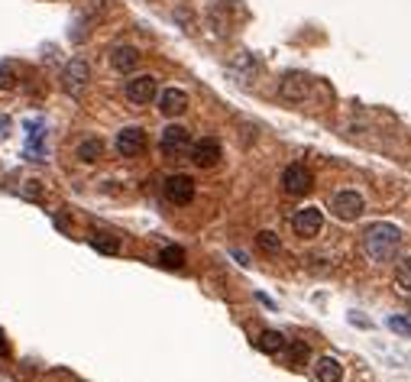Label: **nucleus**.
<instances>
[{
  "label": "nucleus",
  "instance_id": "f257e3e1",
  "mask_svg": "<svg viewBox=\"0 0 411 382\" xmlns=\"http://www.w3.org/2000/svg\"><path fill=\"white\" fill-rule=\"evenodd\" d=\"M398 243H402V230L395 227V224H370V227L363 230V253L370 256L372 263L392 259Z\"/></svg>",
  "mask_w": 411,
  "mask_h": 382
},
{
  "label": "nucleus",
  "instance_id": "f03ea898",
  "mask_svg": "<svg viewBox=\"0 0 411 382\" xmlns=\"http://www.w3.org/2000/svg\"><path fill=\"white\" fill-rule=\"evenodd\" d=\"M330 211H334L337 221H360L363 211H366V201H363L360 191L344 188V191H337V195L330 198Z\"/></svg>",
  "mask_w": 411,
  "mask_h": 382
},
{
  "label": "nucleus",
  "instance_id": "7ed1b4c3",
  "mask_svg": "<svg viewBox=\"0 0 411 382\" xmlns=\"http://www.w3.org/2000/svg\"><path fill=\"white\" fill-rule=\"evenodd\" d=\"M159 149H162V156L182 159V156L191 153V136H188V130L182 127V123H172V127L162 130V136H159Z\"/></svg>",
  "mask_w": 411,
  "mask_h": 382
},
{
  "label": "nucleus",
  "instance_id": "20e7f679",
  "mask_svg": "<svg viewBox=\"0 0 411 382\" xmlns=\"http://www.w3.org/2000/svg\"><path fill=\"white\" fill-rule=\"evenodd\" d=\"M311 185H314V175H311V169L302 165V162H292V165L282 172V188H285V195L302 198L311 191Z\"/></svg>",
  "mask_w": 411,
  "mask_h": 382
},
{
  "label": "nucleus",
  "instance_id": "39448f33",
  "mask_svg": "<svg viewBox=\"0 0 411 382\" xmlns=\"http://www.w3.org/2000/svg\"><path fill=\"white\" fill-rule=\"evenodd\" d=\"M88 78H91V68H88L84 59H72L62 68V88H65L72 97H78V94L88 88Z\"/></svg>",
  "mask_w": 411,
  "mask_h": 382
},
{
  "label": "nucleus",
  "instance_id": "423d86ee",
  "mask_svg": "<svg viewBox=\"0 0 411 382\" xmlns=\"http://www.w3.org/2000/svg\"><path fill=\"white\" fill-rule=\"evenodd\" d=\"M308 94H311V78L302 75V71H288L285 78H282V85H278V97L282 101H308Z\"/></svg>",
  "mask_w": 411,
  "mask_h": 382
},
{
  "label": "nucleus",
  "instance_id": "0eeeda50",
  "mask_svg": "<svg viewBox=\"0 0 411 382\" xmlns=\"http://www.w3.org/2000/svg\"><path fill=\"white\" fill-rule=\"evenodd\" d=\"M156 94H159V88H156V78L152 75H136V78L126 81V101L136 104V107L149 104Z\"/></svg>",
  "mask_w": 411,
  "mask_h": 382
},
{
  "label": "nucleus",
  "instance_id": "6e6552de",
  "mask_svg": "<svg viewBox=\"0 0 411 382\" xmlns=\"http://www.w3.org/2000/svg\"><path fill=\"white\" fill-rule=\"evenodd\" d=\"M114 146H117L120 156L133 159V156H140L146 149V130L143 127H123L117 133V139H114Z\"/></svg>",
  "mask_w": 411,
  "mask_h": 382
},
{
  "label": "nucleus",
  "instance_id": "1a4fd4ad",
  "mask_svg": "<svg viewBox=\"0 0 411 382\" xmlns=\"http://www.w3.org/2000/svg\"><path fill=\"white\" fill-rule=\"evenodd\" d=\"M292 227H295V233H298V237H304V240L318 237L321 227H324V214H321L318 207H302V211H295Z\"/></svg>",
  "mask_w": 411,
  "mask_h": 382
},
{
  "label": "nucleus",
  "instance_id": "9d476101",
  "mask_svg": "<svg viewBox=\"0 0 411 382\" xmlns=\"http://www.w3.org/2000/svg\"><path fill=\"white\" fill-rule=\"evenodd\" d=\"M191 162L198 169H214L220 162V143L214 136H204V139L191 143Z\"/></svg>",
  "mask_w": 411,
  "mask_h": 382
},
{
  "label": "nucleus",
  "instance_id": "9b49d317",
  "mask_svg": "<svg viewBox=\"0 0 411 382\" xmlns=\"http://www.w3.org/2000/svg\"><path fill=\"white\" fill-rule=\"evenodd\" d=\"M162 191H166V198L172 204H188L194 198V182L188 175H168Z\"/></svg>",
  "mask_w": 411,
  "mask_h": 382
},
{
  "label": "nucleus",
  "instance_id": "f8f14e48",
  "mask_svg": "<svg viewBox=\"0 0 411 382\" xmlns=\"http://www.w3.org/2000/svg\"><path fill=\"white\" fill-rule=\"evenodd\" d=\"M159 111L166 117H182L188 111V94L182 88H162L159 94Z\"/></svg>",
  "mask_w": 411,
  "mask_h": 382
},
{
  "label": "nucleus",
  "instance_id": "ddd939ff",
  "mask_svg": "<svg viewBox=\"0 0 411 382\" xmlns=\"http://www.w3.org/2000/svg\"><path fill=\"white\" fill-rule=\"evenodd\" d=\"M227 71H230V75H234L240 85H250L252 78H256V71H260V62L252 59L250 52H240V55H236V59L227 65Z\"/></svg>",
  "mask_w": 411,
  "mask_h": 382
},
{
  "label": "nucleus",
  "instance_id": "4468645a",
  "mask_svg": "<svg viewBox=\"0 0 411 382\" xmlns=\"http://www.w3.org/2000/svg\"><path fill=\"white\" fill-rule=\"evenodd\" d=\"M110 65L126 75V71H133V68L140 65V52H136L133 46H114V49H110Z\"/></svg>",
  "mask_w": 411,
  "mask_h": 382
},
{
  "label": "nucleus",
  "instance_id": "2eb2a0df",
  "mask_svg": "<svg viewBox=\"0 0 411 382\" xmlns=\"http://www.w3.org/2000/svg\"><path fill=\"white\" fill-rule=\"evenodd\" d=\"M314 376H318V382H340L344 379V366L337 363L334 357H321L314 363Z\"/></svg>",
  "mask_w": 411,
  "mask_h": 382
},
{
  "label": "nucleus",
  "instance_id": "dca6fc26",
  "mask_svg": "<svg viewBox=\"0 0 411 382\" xmlns=\"http://www.w3.org/2000/svg\"><path fill=\"white\" fill-rule=\"evenodd\" d=\"M256 347H260L262 353H282V350H285V337L278 331H262L260 337H256Z\"/></svg>",
  "mask_w": 411,
  "mask_h": 382
},
{
  "label": "nucleus",
  "instance_id": "f3484780",
  "mask_svg": "<svg viewBox=\"0 0 411 382\" xmlns=\"http://www.w3.org/2000/svg\"><path fill=\"white\" fill-rule=\"evenodd\" d=\"M159 266L162 269H182V266H185V250L182 247H166L159 253Z\"/></svg>",
  "mask_w": 411,
  "mask_h": 382
},
{
  "label": "nucleus",
  "instance_id": "a211bd4d",
  "mask_svg": "<svg viewBox=\"0 0 411 382\" xmlns=\"http://www.w3.org/2000/svg\"><path fill=\"white\" fill-rule=\"evenodd\" d=\"M101 153H104L101 139H81V143H78V159L81 162H97Z\"/></svg>",
  "mask_w": 411,
  "mask_h": 382
},
{
  "label": "nucleus",
  "instance_id": "6ab92c4d",
  "mask_svg": "<svg viewBox=\"0 0 411 382\" xmlns=\"http://www.w3.org/2000/svg\"><path fill=\"white\" fill-rule=\"evenodd\" d=\"M91 247L97 250V253L114 256V253H120V240L117 237H107V233H97V237H91Z\"/></svg>",
  "mask_w": 411,
  "mask_h": 382
},
{
  "label": "nucleus",
  "instance_id": "aec40b11",
  "mask_svg": "<svg viewBox=\"0 0 411 382\" xmlns=\"http://www.w3.org/2000/svg\"><path fill=\"white\" fill-rule=\"evenodd\" d=\"M20 198H26V201H46V188H42V182H36V179H29L23 188H20Z\"/></svg>",
  "mask_w": 411,
  "mask_h": 382
},
{
  "label": "nucleus",
  "instance_id": "412c9836",
  "mask_svg": "<svg viewBox=\"0 0 411 382\" xmlns=\"http://www.w3.org/2000/svg\"><path fill=\"white\" fill-rule=\"evenodd\" d=\"M395 282H398L405 292H411V256L398 259V266H395Z\"/></svg>",
  "mask_w": 411,
  "mask_h": 382
},
{
  "label": "nucleus",
  "instance_id": "4be33fe9",
  "mask_svg": "<svg viewBox=\"0 0 411 382\" xmlns=\"http://www.w3.org/2000/svg\"><path fill=\"white\" fill-rule=\"evenodd\" d=\"M256 243H260L262 253H278V250H282V243H278V237L272 230H262L260 237H256Z\"/></svg>",
  "mask_w": 411,
  "mask_h": 382
},
{
  "label": "nucleus",
  "instance_id": "5701e85b",
  "mask_svg": "<svg viewBox=\"0 0 411 382\" xmlns=\"http://www.w3.org/2000/svg\"><path fill=\"white\" fill-rule=\"evenodd\" d=\"M13 85H17V68L10 62H0V91H10Z\"/></svg>",
  "mask_w": 411,
  "mask_h": 382
},
{
  "label": "nucleus",
  "instance_id": "b1692460",
  "mask_svg": "<svg viewBox=\"0 0 411 382\" xmlns=\"http://www.w3.org/2000/svg\"><path fill=\"white\" fill-rule=\"evenodd\" d=\"M386 327L389 331H395V334H402V337H411V321L408 318L392 315V318H386Z\"/></svg>",
  "mask_w": 411,
  "mask_h": 382
},
{
  "label": "nucleus",
  "instance_id": "393cba45",
  "mask_svg": "<svg viewBox=\"0 0 411 382\" xmlns=\"http://www.w3.org/2000/svg\"><path fill=\"white\" fill-rule=\"evenodd\" d=\"M308 357H311V350L304 347V343H292V350H288V360H292L295 366H302V363H308Z\"/></svg>",
  "mask_w": 411,
  "mask_h": 382
},
{
  "label": "nucleus",
  "instance_id": "a878e982",
  "mask_svg": "<svg viewBox=\"0 0 411 382\" xmlns=\"http://www.w3.org/2000/svg\"><path fill=\"white\" fill-rule=\"evenodd\" d=\"M10 347H7V337H4V331H0V357H7Z\"/></svg>",
  "mask_w": 411,
  "mask_h": 382
},
{
  "label": "nucleus",
  "instance_id": "bb28decb",
  "mask_svg": "<svg viewBox=\"0 0 411 382\" xmlns=\"http://www.w3.org/2000/svg\"><path fill=\"white\" fill-rule=\"evenodd\" d=\"M7 123L10 120H0V139H4V133H7Z\"/></svg>",
  "mask_w": 411,
  "mask_h": 382
}]
</instances>
